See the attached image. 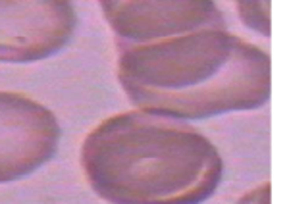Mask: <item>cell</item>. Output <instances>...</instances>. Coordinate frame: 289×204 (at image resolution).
<instances>
[{
    "label": "cell",
    "mask_w": 289,
    "mask_h": 204,
    "mask_svg": "<svg viewBox=\"0 0 289 204\" xmlns=\"http://www.w3.org/2000/svg\"><path fill=\"white\" fill-rule=\"evenodd\" d=\"M71 2H0V62H35L66 46L75 29Z\"/></svg>",
    "instance_id": "obj_3"
},
{
    "label": "cell",
    "mask_w": 289,
    "mask_h": 204,
    "mask_svg": "<svg viewBox=\"0 0 289 204\" xmlns=\"http://www.w3.org/2000/svg\"><path fill=\"white\" fill-rule=\"evenodd\" d=\"M81 166L112 204H195L214 183V152L199 135L143 114H118L89 133Z\"/></svg>",
    "instance_id": "obj_1"
},
{
    "label": "cell",
    "mask_w": 289,
    "mask_h": 204,
    "mask_svg": "<svg viewBox=\"0 0 289 204\" xmlns=\"http://www.w3.org/2000/svg\"><path fill=\"white\" fill-rule=\"evenodd\" d=\"M58 141L60 125L48 108L19 92H0V183L46 164Z\"/></svg>",
    "instance_id": "obj_2"
}]
</instances>
